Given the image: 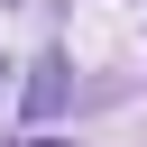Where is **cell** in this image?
I'll return each instance as SVG.
<instances>
[{"mask_svg":"<svg viewBox=\"0 0 147 147\" xmlns=\"http://www.w3.org/2000/svg\"><path fill=\"white\" fill-rule=\"evenodd\" d=\"M0 83H9V55H0Z\"/></svg>","mask_w":147,"mask_h":147,"instance_id":"3","label":"cell"},{"mask_svg":"<svg viewBox=\"0 0 147 147\" xmlns=\"http://www.w3.org/2000/svg\"><path fill=\"white\" fill-rule=\"evenodd\" d=\"M64 92H74V83H64V55H46V64H37V83H28V119H55V110H64Z\"/></svg>","mask_w":147,"mask_h":147,"instance_id":"1","label":"cell"},{"mask_svg":"<svg viewBox=\"0 0 147 147\" xmlns=\"http://www.w3.org/2000/svg\"><path fill=\"white\" fill-rule=\"evenodd\" d=\"M18 147H74V138H55V129H28V138H18Z\"/></svg>","mask_w":147,"mask_h":147,"instance_id":"2","label":"cell"}]
</instances>
